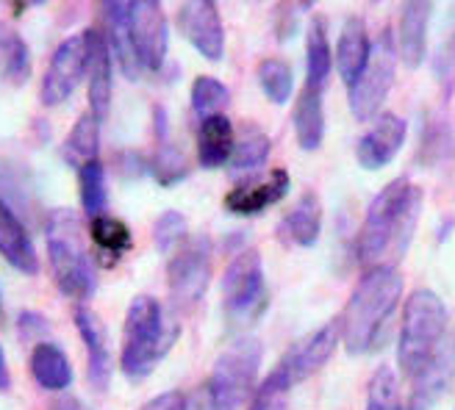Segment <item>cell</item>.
<instances>
[{"label": "cell", "mask_w": 455, "mask_h": 410, "mask_svg": "<svg viewBox=\"0 0 455 410\" xmlns=\"http://www.w3.org/2000/svg\"><path fill=\"white\" fill-rule=\"evenodd\" d=\"M128 34L145 73H158L170 51V26L162 0H136L128 17Z\"/></svg>", "instance_id": "30bf717a"}, {"label": "cell", "mask_w": 455, "mask_h": 410, "mask_svg": "<svg viewBox=\"0 0 455 410\" xmlns=\"http://www.w3.org/2000/svg\"><path fill=\"white\" fill-rule=\"evenodd\" d=\"M140 410H189V399L184 391H164L148 399Z\"/></svg>", "instance_id": "ab89813d"}, {"label": "cell", "mask_w": 455, "mask_h": 410, "mask_svg": "<svg viewBox=\"0 0 455 410\" xmlns=\"http://www.w3.org/2000/svg\"><path fill=\"white\" fill-rule=\"evenodd\" d=\"M397 36L389 28H383L372 42V59L367 70L347 89L350 111L358 122H372L383 111V103L389 98L397 78Z\"/></svg>", "instance_id": "52a82bcc"}, {"label": "cell", "mask_w": 455, "mask_h": 410, "mask_svg": "<svg viewBox=\"0 0 455 410\" xmlns=\"http://www.w3.org/2000/svg\"><path fill=\"white\" fill-rule=\"evenodd\" d=\"M106 28H123L128 26V17L136 6V0H100Z\"/></svg>", "instance_id": "f35d334b"}, {"label": "cell", "mask_w": 455, "mask_h": 410, "mask_svg": "<svg viewBox=\"0 0 455 410\" xmlns=\"http://www.w3.org/2000/svg\"><path fill=\"white\" fill-rule=\"evenodd\" d=\"M281 233L286 241L298 244V247H314L320 241V233H323V205H320V197L306 192L298 205L283 217L281 222Z\"/></svg>", "instance_id": "83f0119b"}, {"label": "cell", "mask_w": 455, "mask_h": 410, "mask_svg": "<svg viewBox=\"0 0 455 410\" xmlns=\"http://www.w3.org/2000/svg\"><path fill=\"white\" fill-rule=\"evenodd\" d=\"M333 67H336V59H333V48L328 39V20L314 17L306 31V81H303V86L325 92Z\"/></svg>", "instance_id": "484cf974"}, {"label": "cell", "mask_w": 455, "mask_h": 410, "mask_svg": "<svg viewBox=\"0 0 455 410\" xmlns=\"http://www.w3.org/2000/svg\"><path fill=\"white\" fill-rule=\"evenodd\" d=\"M78 194H81V209L89 219L106 214L108 205V184H106V167L98 162H89L78 170Z\"/></svg>", "instance_id": "1f68e13d"}, {"label": "cell", "mask_w": 455, "mask_h": 410, "mask_svg": "<svg viewBox=\"0 0 455 410\" xmlns=\"http://www.w3.org/2000/svg\"><path fill=\"white\" fill-rule=\"evenodd\" d=\"M98 155H100V120L92 111H84L70 128V133H67V139L61 145V158L67 167H73L78 172L84 164L98 162Z\"/></svg>", "instance_id": "f1b7e54d"}, {"label": "cell", "mask_w": 455, "mask_h": 410, "mask_svg": "<svg viewBox=\"0 0 455 410\" xmlns=\"http://www.w3.org/2000/svg\"><path fill=\"white\" fill-rule=\"evenodd\" d=\"M363 410H405L400 397V380L392 367H380L367 389V407Z\"/></svg>", "instance_id": "d590c367"}, {"label": "cell", "mask_w": 455, "mask_h": 410, "mask_svg": "<svg viewBox=\"0 0 455 410\" xmlns=\"http://www.w3.org/2000/svg\"><path fill=\"white\" fill-rule=\"evenodd\" d=\"M269 150H272L269 136L259 125L247 122L236 136V145H234L231 162H228V164H231L234 172H256L259 167L267 164Z\"/></svg>", "instance_id": "4dcf8cb0"}, {"label": "cell", "mask_w": 455, "mask_h": 410, "mask_svg": "<svg viewBox=\"0 0 455 410\" xmlns=\"http://www.w3.org/2000/svg\"><path fill=\"white\" fill-rule=\"evenodd\" d=\"M333 59H336V70L341 81L350 89L358 81V75L367 70V64L372 59V39L361 17H350L345 26H341V34L333 48Z\"/></svg>", "instance_id": "44dd1931"}, {"label": "cell", "mask_w": 455, "mask_h": 410, "mask_svg": "<svg viewBox=\"0 0 455 410\" xmlns=\"http://www.w3.org/2000/svg\"><path fill=\"white\" fill-rule=\"evenodd\" d=\"M434 0H403L397 22V53L408 70H419L427 59V28Z\"/></svg>", "instance_id": "ac0fdd59"}, {"label": "cell", "mask_w": 455, "mask_h": 410, "mask_svg": "<svg viewBox=\"0 0 455 410\" xmlns=\"http://www.w3.org/2000/svg\"><path fill=\"white\" fill-rule=\"evenodd\" d=\"M405 133H408V125L403 117H397L395 111H380L372 120L370 130L363 133L355 145L358 164L370 172H378L386 164H392L395 155L405 145Z\"/></svg>", "instance_id": "e0dca14e"}, {"label": "cell", "mask_w": 455, "mask_h": 410, "mask_svg": "<svg viewBox=\"0 0 455 410\" xmlns=\"http://www.w3.org/2000/svg\"><path fill=\"white\" fill-rule=\"evenodd\" d=\"M86 98H89V111L103 122L111 111V98H114V53L106 39L103 28H86Z\"/></svg>", "instance_id": "4fadbf2b"}, {"label": "cell", "mask_w": 455, "mask_h": 410, "mask_svg": "<svg viewBox=\"0 0 455 410\" xmlns=\"http://www.w3.org/2000/svg\"><path fill=\"white\" fill-rule=\"evenodd\" d=\"M28 369L42 391L61 394L73 385V363L53 341H39L36 347H31Z\"/></svg>", "instance_id": "603a6c76"}, {"label": "cell", "mask_w": 455, "mask_h": 410, "mask_svg": "<svg viewBox=\"0 0 455 410\" xmlns=\"http://www.w3.org/2000/svg\"><path fill=\"white\" fill-rule=\"evenodd\" d=\"M236 145V130L225 114L200 120L197 125V162L203 170H220L231 162Z\"/></svg>", "instance_id": "d4e9b609"}, {"label": "cell", "mask_w": 455, "mask_h": 410, "mask_svg": "<svg viewBox=\"0 0 455 410\" xmlns=\"http://www.w3.org/2000/svg\"><path fill=\"white\" fill-rule=\"evenodd\" d=\"M22 4H26V6H48L51 0H22Z\"/></svg>", "instance_id": "ee69618b"}, {"label": "cell", "mask_w": 455, "mask_h": 410, "mask_svg": "<svg viewBox=\"0 0 455 410\" xmlns=\"http://www.w3.org/2000/svg\"><path fill=\"white\" fill-rule=\"evenodd\" d=\"M261 341L253 335H242L234 344H228L217 358L214 369L206 382L209 407L212 410H239L253 399L259 389L261 369Z\"/></svg>", "instance_id": "8992f818"}, {"label": "cell", "mask_w": 455, "mask_h": 410, "mask_svg": "<svg viewBox=\"0 0 455 410\" xmlns=\"http://www.w3.org/2000/svg\"><path fill=\"white\" fill-rule=\"evenodd\" d=\"M180 325L167 316L156 297L140 294L133 297L125 313L123 327V350H120V369L128 380L140 382L153 375L158 360L167 358L172 344L178 341Z\"/></svg>", "instance_id": "277c9868"}, {"label": "cell", "mask_w": 455, "mask_h": 410, "mask_svg": "<svg viewBox=\"0 0 455 410\" xmlns=\"http://www.w3.org/2000/svg\"><path fill=\"white\" fill-rule=\"evenodd\" d=\"M153 120H156V150L150 155V175L162 186H175V184H180V180H187L189 162H187L184 150L170 139L167 111L162 106L153 108Z\"/></svg>", "instance_id": "7402d4cb"}, {"label": "cell", "mask_w": 455, "mask_h": 410, "mask_svg": "<svg viewBox=\"0 0 455 410\" xmlns=\"http://www.w3.org/2000/svg\"><path fill=\"white\" fill-rule=\"evenodd\" d=\"M76 319V330L84 341V350H86V377L89 385L98 391L106 394L108 385H111V350H108V333L103 319L89 308L86 303H78L73 311Z\"/></svg>", "instance_id": "2e32d148"}, {"label": "cell", "mask_w": 455, "mask_h": 410, "mask_svg": "<svg viewBox=\"0 0 455 410\" xmlns=\"http://www.w3.org/2000/svg\"><path fill=\"white\" fill-rule=\"evenodd\" d=\"M291 389H294V382H291L289 372L278 363L256 389L253 399H250V410H289Z\"/></svg>", "instance_id": "e575fe53"}, {"label": "cell", "mask_w": 455, "mask_h": 410, "mask_svg": "<svg viewBox=\"0 0 455 410\" xmlns=\"http://www.w3.org/2000/svg\"><path fill=\"white\" fill-rule=\"evenodd\" d=\"M53 410H89V407L81 399H76V397H64V399H59L53 405Z\"/></svg>", "instance_id": "7bdbcfd3"}, {"label": "cell", "mask_w": 455, "mask_h": 410, "mask_svg": "<svg viewBox=\"0 0 455 410\" xmlns=\"http://www.w3.org/2000/svg\"><path fill=\"white\" fill-rule=\"evenodd\" d=\"M86 61H89V56H86L84 34L67 36L64 42H59L51 61H48V70H44V78H42V89H39L42 106L56 108L70 100L78 83L86 78Z\"/></svg>", "instance_id": "8fae6325"}, {"label": "cell", "mask_w": 455, "mask_h": 410, "mask_svg": "<svg viewBox=\"0 0 455 410\" xmlns=\"http://www.w3.org/2000/svg\"><path fill=\"white\" fill-rule=\"evenodd\" d=\"M189 239V225L187 217L180 211H164L153 225V241L158 247V253L172 256L175 249Z\"/></svg>", "instance_id": "8d00e7d4"}, {"label": "cell", "mask_w": 455, "mask_h": 410, "mask_svg": "<svg viewBox=\"0 0 455 410\" xmlns=\"http://www.w3.org/2000/svg\"><path fill=\"white\" fill-rule=\"evenodd\" d=\"M212 280V241L206 236H195L180 244L167 264V286L175 311H192L203 297Z\"/></svg>", "instance_id": "ba28073f"}, {"label": "cell", "mask_w": 455, "mask_h": 410, "mask_svg": "<svg viewBox=\"0 0 455 410\" xmlns=\"http://www.w3.org/2000/svg\"><path fill=\"white\" fill-rule=\"evenodd\" d=\"M291 189V180L286 170L269 172L261 180H244L225 194V209L236 217H256L264 214L269 205L281 202Z\"/></svg>", "instance_id": "d6986e66"}, {"label": "cell", "mask_w": 455, "mask_h": 410, "mask_svg": "<svg viewBox=\"0 0 455 410\" xmlns=\"http://www.w3.org/2000/svg\"><path fill=\"white\" fill-rule=\"evenodd\" d=\"M259 83L269 103L286 106L294 95V73L283 59H264L259 64Z\"/></svg>", "instance_id": "d6a6232c"}, {"label": "cell", "mask_w": 455, "mask_h": 410, "mask_svg": "<svg viewBox=\"0 0 455 410\" xmlns=\"http://www.w3.org/2000/svg\"><path fill=\"white\" fill-rule=\"evenodd\" d=\"M452 380H455V333H447L436 355L425 363L417 377H411V394H408L405 410L436 407L442 397L450 391Z\"/></svg>", "instance_id": "9a60e30c"}, {"label": "cell", "mask_w": 455, "mask_h": 410, "mask_svg": "<svg viewBox=\"0 0 455 410\" xmlns=\"http://www.w3.org/2000/svg\"><path fill=\"white\" fill-rule=\"evenodd\" d=\"M44 247L59 291L76 303H86L98 288V275L86 247L84 222L73 209H53L44 217Z\"/></svg>", "instance_id": "3957f363"}, {"label": "cell", "mask_w": 455, "mask_h": 410, "mask_svg": "<svg viewBox=\"0 0 455 410\" xmlns=\"http://www.w3.org/2000/svg\"><path fill=\"white\" fill-rule=\"evenodd\" d=\"M89 239H92V244L100 249V256H106V264L120 261L133 247L131 227L123 219L108 217V214L89 219Z\"/></svg>", "instance_id": "f546056e"}, {"label": "cell", "mask_w": 455, "mask_h": 410, "mask_svg": "<svg viewBox=\"0 0 455 410\" xmlns=\"http://www.w3.org/2000/svg\"><path fill=\"white\" fill-rule=\"evenodd\" d=\"M117 164L125 177H140L142 172H150V162H145L140 153H123L117 158Z\"/></svg>", "instance_id": "60d3db41"}, {"label": "cell", "mask_w": 455, "mask_h": 410, "mask_svg": "<svg viewBox=\"0 0 455 410\" xmlns=\"http://www.w3.org/2000/svg\"><path fill=\"white\" fill-rule=\"evenodd\" d=\"M31 51L12 22L0 20V81L9 86H26L31 78Z\"/></svg>", "instance_id": "4316f807"}, {"label": "cell", "mask_w": 455, "mask_h": 410, "mask_svg": "<svg viewBox=\"0 0 455 410\" xmlns=\"http://www.w3.org/2000/svg\"><path fill=\"white\" fill-rule=\"evenodd\" d=\"M9 385H12V377H9V367H6V352L0 347V394H4Z\"/></svg>", "instance_id": "b9f144b4"}, {"label": "cell", "mask_w": 455, "mask_h": 410, "mask_svg": "<svg viewBox=\"0 0 455 410\" xmlns=\"http://www.w3.org/2000/svg\"><path fill=\"white\" fill-rule=\"evenodd\" d=\"M0 256L22 275H39V253L34 247V239L26 222L17 217V211L6 200H0Z\"/></svg>", "instance_id": "ffe728a7"}, {"label": "cell", "mask_w": 455, "mask_h": 410, "mask_svg": "<svg viewBox=\"0 0 455 410\" xmlns=\"http://www.w3.org/2000/svg\"><path fill=\"white\" fill-rule=\"evenodd\" d=\"M403 297V275L392 264L363 269L350 303L341 316V344L350 355H370L380 350L389 335V322Z\"/></svg>", "instance_id": "7a4b0ae2"}, {"label": "cell", "mask_w": 455, "mask_h": 410, "mask_svg": "<svg viewBox=\"0 0 455 410\" xmlns=\"http://www.w3.org/2000/svg\"><path fill=\"white\" fill-rule=\"evenodd\" d=\"M0 319H4V291H0Z\"/></svg>", "instance_id": "f6af8a7d"}, {"label": "cell", "mask_w": 455, "mask_h": 410, "mask_svg": "<svg viewBox=\"0 0 455 410\" xmlns=\"http://www.w3.org/2000/svg\"><path fill=\"white\" fill-rule=\"evenodd\" d=\"M48 319L36 311H22L17 316V333H20V341H26V344H39V341H48Z\"/></svg>", "instance_id": "74e56055"}, {"label": "cell", "mask_w": 455, "mask_h": 410, "mask_svg": "<svg viewBox=\"0 0 455 410\" xmlns=\"http://www.w3.org/2000/svg\"><path fill=\"white\" fill-rule=\"evenodd\" d=\"M447 338V308L436 291L417 288L403 308V327L397 344V367L403 377H417L425 363L436 355Z\"/></svg>", "instance_id": "5b68a950"}, {"label": "cell", "mask_w": 455, "mask_h": 410, "mask_svg": "<svg viewBox=\"0 0 455 410\" xmlns=\"http://www.w3.org/2000/svg\"><path fill=\"white\" fill-rule=\"evenodd\" d=\"M291 125L300 150L306 153L320 150L325 142V92L303 86L291 111Z\"/></svg>", "instance_id": "cb8c5ba5"}, {"label": "cell", "mask_w": 455, "mask_h": 410, "mask_svg": "<svg viewBox=\"0 0 455 410\" xmlns=\"http://www.w3.org/2000/svg\"><path fill=\"white\" fill-rule=\"evenodd\" d=\"M422 214V189L414 186L408 177H395L386 184L375 200L370 202V211L363 217L355 253L363 269L378 264H392L405 256L411 247L417 222Z\"/></svg>", "instance_id": "6da1fadb"}, {"label": "cell", "mask_w": 455, "mask_h": 410, "mask_svg": "<svg viewBox=\"0 0 455 410\" xmlns=\"http://www.w3.org/2000/svg\"><path fill=\"white\" fill-rule=\"evenodd\" d=\"M222 305L234 319H256L267 305L264 264L259 249H242L222 275Z\"/></svg>", "instance_id": "9c48e42d"}, {"label": "cell", "mask_w": 455, "mask_h": 410, "mask_svg": "<svg viewBox=\"0 0 455 410\" xmlns=\"http://www.w3.org/2000/svg\"><path fill=\"white\" fill-rule=\"evenodd\" d=\"M231 106V92L228 86L214 75H197L192 81V111L200 120L214 117V114H225Z\"/></svg>", "instance_id": "836d02e7"}, {"label": "cell", "mask_w": 455, "mask_h": 410, "mask_svg": "<svg viewBox=\"0 0 455 410\" xmlns=\"http://www.w3.org/2000/svg\"><path fill=\"white\" fill-rule=\"evenodd\" d=\"M339 344H341V319H331L328 325L316 327L314 333L300 338L298 344L281 358V367L289 372L291 382L298 385L320 372L336 355Z\"/></svg>", "instance_id": "5bb4252c"}, {"label": "cell", "mask_w": 455, "mask_h": 410, "mask_svg": "<svg viewBox=\"0 0 455 410\" xmlns=\"http://www.w3.org/2000/svg\"><path fill=\"white\" fill-rule=\"evenodd\" d=\"M178 31L206 61H222L225 26L217 0H184L178 9Z\"/></svg>", "instance_id": "7c38bea8"}]
</instances>
